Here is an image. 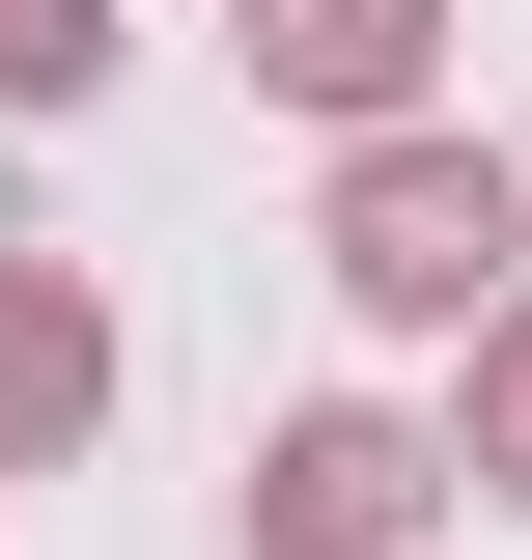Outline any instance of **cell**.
Segmentation results:
<instances>
[{"mask_svg":"<svg viewBox=\"0 0 532 560\" xmlns=\"http://www.w3.org/2000/svg\"><path fill=\"white\" fill-rule=\"evenodd\" d=\"M309 253H336L365 337H449V364H476V337L532 308V168H505V140H449V113H420V140H336Z\"/></svg>","mask_w":532,"mask_h":560,"instance_id":"obj_1","label":"cell"},{"mask_svg":"<svg viewBox=\"0 0 532 560\" xmlns=\"http://www.w3.org/2000/svg\"><path fill=\"white\" fill-rule=\"evenodd\" d=\"M505 168H532V140H505Z\"/></svg>","mask_w":532,"mask_h":560,"instance_id":"obj_7","label":"cell"},{"mask_svg":"<svg viewBox=\"0 0 532 560\" xmlns=\"http://www.w3.org/2000/svg\"><path fill=\"white\" fill-rule=\"evenodd\" d=\"M449 504H532V308L449 364Z\"/></svg>","mask_w":532,"mask_h":560,"instance_id":"obj_5","label":"cell"},{"mask_svg":"<svg viewBox=\"0 0 532 560\" xmlns=\"http://www.w3.org/2000/svg\"><path fill=\"white\" fill-rule=\"evenodd\" d=\"M113 57H140L113 0H0V113H84V84H113Z\"/></svg>","mask_w":532,"mask_h":560,"instance_id":"obj_6","label":"cell"},{"mask_svg":"<svg viewBox=\"0 0 532 560\" xmlns=\"http://www.w3.org/2000/svg\"><path fill=\"white\" fill-rule=\"evenodd\" d=\"M224 28H253V84L336 113V140H420V84H449V0H224Z\"/></svg>","mask_w":532,"mask_h":560,"instance_id":"obj_3","label":"cell"},{"mask_svg":"<svg viewBox=\"0 0 532 560\" xmlns=\"http://www.w3.org/2000/svg\"><path fill=\"white\" fill-rule=\"evenodd\" d=\"M449 533V420H393V393H309L253 448V560H420Z\"/></svg>","mask_w":532,"mask_h":560,"instance_id":"obj_2","label":"cell"},{"mask_svg":"<svg viewBox=\"0 0 532 560\" xmlns=\"http://www.w3.org/2000/svg\"><path fill=\"white\" fill-rule=\"evenodd\" d=\"M84 420H113V280L84 253H0V477H57Z\"/></svg>","mask_w":532,"mask_h":560,"instance_id":"obj_4","label":"cell"}]
</instances>
